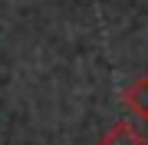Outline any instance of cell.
I'll return each mask as SVG.
<instances>
[{
    "label": "cell",
    "mask_w": 148,
    "mask_h": 145,
    "mask_svg": "<svg viewBox=\"0 0 148 145\" xmlns=\"http://www.w3.org/2000/svg\"><path fill=\"white\" fill-rule=\"evenodd\" d=\"M122 106L128 112H135V119L148 122V76H138L122 89Z\"/></svg>",
    "instance_id": "cell-1"
},
{
    "label": "cell",
    "mask_w": 148,
    "mask_h": 145,
    "mask_svg": "<svg viewBox=\"0 0 148 145\" xmlns=\"http://www.w3.org/2000/svg\"><path fill=\"white\" fill-rule=\"evenodd\" d=\"M95 145H148V135L138 132L132 122H115L109 132H102Z\"/></svg>",
    "instance_id": "cell-2"
}]
</instances>
